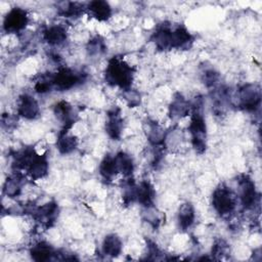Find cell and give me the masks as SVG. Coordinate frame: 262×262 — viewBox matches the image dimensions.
<instances>
[{"label":"cell","instance_id":"cell-1","mask_svg":"<svg viewBox=\"0 0 262 262\" xmlns=\"http://www.w3.org/2000/svg\"><path fill=\"white\" fill-rule=\"evenodd\" d=\"M190 106L188 132L191 145L196 154L203 155L207 149V124L203 114V98L201 96L194 97L193 101L190 102Z\"/></svg>","mask_w":262,"mask_h":262},{"label":"cell","instance_id":"cell-2","mask_svg":"<svg viewBox=\"0 0 262 262\" xmlns=\"http://www.w3.org/2000/svg\"><path fill=\"white\" fill-rule=\"evenodd\" d=\"M134 75L135 69L121 56H113L108 59L104 71L105 82L108 85L119 87L122 90L131 88Z\"/></svg>","mask_w":262,"mask_h":262},{"label":"cell","instance_id":"cell-3","mask_svg":"<svg viewBox=\"0 0 262 262\" xmlns=\"http://www.w3.org/2000/svg\"><path fill=\"white\" fill-rule=\"evenodd\" d=\"M211 205L219 216H229L236 208L237 195L225 183H219L212 192Z\"/></svg>","mask_w":262,"mask_h":262},{"label":"cell","instance_id":"cell-4","mask_svg":"<svg viewBox=\"0 0 262 262\" xmlns=\"http://www.w3.org/2000/svg\"><path fill=\"white\" fill-rule=\"evenodd\" d=\"M237 106L247 112H256L261 103V89L257 84L247 83L236 93Z\"/></svg>","mask_w":262,"mask_h":262},{"label":"cell","instance_id":"cell-5","mask_svg":"<svg viewBox=\"0 0 262 262\" xmlns=\"http://www.w3.org/2000/svg\"><path fill=\"white\" fill-rule=\"evenodd\" d=\"M237 198L244 209L255 208L259 202V193L254 180L247 174H242L237 178Z\"/></svg>","mask_w":262,"mask_h":262},{"label":"cell","instance_id":"cell-6","mask_svg":"<svg viewBox=\"0 0 262 262\" xmlns=\"http://www.w3.org/2000/svg\"><path fill=\"white\" fill-rule=\"evenodd\" d=\"M54 89L58 91L70 90L84 81V74L68 67H60L52 74Z\"/></svg>","mask_w":262,"mask_h":262},{"label":"cell","instance_id":"cell-7","mask_svg":"<svg viewBox=\"0 0 262 262\" xmlns=\"http://www.w3.org/2000/svg\"><path fill=\"white\" fill-rule=\"evenodd\" d=\"M28 11L21 7H12L3 18V30L6 33H18L29 24Z\"/></svg>","mask_w":262,"mask_h":262},{"label":"cell","instance_id":"cell-8","mask_svg":"<svg viewBox=\"0 0 262 262\" xmlns=\"http://www.w3.org/2000/svg\"><path fill=\"white\" fill-rule=\"evenodd\" d=\"M59 215V208L57 203L51 201L42 206L35 207L32 216L44 228H50L54 225Z\"/></svg>","mask_w":262,"mask_h":262},{"label":"cell","instance_id":"cell-9","mask_svg":"<svg viewBox=\"0 0 262 262\" xmlns=\"http://www.w3.org/2000/svg\"><path fill=\"white\" fill-rule=\"evenodd\" d=\"M16 115L26 120H35L40 115L39 102L31 94H21L17 100Z\"/></svg>","mask_w":262,"mask_h":262},{"label":"cell","instance_id":"cell-10","mask_svg":"<svg viewBox=\"0 0 262 262\" xmlns=\"http://www.w3.org/2000/svg\"><path fill=\"white\" fill-rule=\"evenodd\" d=\"M53 114L61 123L63 130H69L77 121V113L73 105L67 100H59L53 106Z\"/></svg>","mask_w":262,"mask_h":262},{"label":"cell","instance_id":"cell-11","mask_svg":"<svg viewBox=\"0 0 262 262\" xmlns=\"http://www.w3.org/2000/svg\"><path fill=\"white\" fill-rule=\"evenodd\" d=\"M124 129V121L121 116L119 107L115 106L111 108L106 114L105 132L107 136L113 140H120Z\"/></svg>","mask_w":262,"mask_h":262},{"label":"cell","instance_id":"cell-12","mask_svg":"<svg viewBox=\"0 0 262 262\" xmlns=\"http://www.w3.org/2000/svg\"><path fill=\"white\" fill-rule=\"evenodd\" d=\"M48 169H49V163H48L47 155L46 154L39 155L35 152L25 171L27 172V175L32 180L36 181L44 178L48 173Z\"/></svg>","mask_w":262,"mask_h":262},{"label":"cell","instance_id":"cell-13","mask_svg":"<svg viewBox=\"0 0 262 262\" xmlns=\"http://www.w3.org/2000/svg\"><path fill=\"white\" fill-rule=\"evenodd\" d=\"M193 43V37L183 25L172 27L171 32V49L187 50Z\"/></svg>","mask_w":262,"mask_h":262},{"label":"cell","instance_id":"cell-14","mask_svg":"<svg viewBox=\"0 0 262 262\" xmlns=\"http://www.w3.org/2000/svg\"><path fill=\"white\" fill-rule=\"evenodd\" d=\"M143 130L151 146H164L167 139V133L158 122L149 119L146 120L143 123Z\"/></svg>","mask_w":262,"mask_h":262},{"label":"cell","instance_id":"cell-15","mask_svg":"<svg viewBox=\"0 0 262 262\" xmlns=\"http://www.w3.org/2000/svg\"><path fill=\"white\" fill-rule=\"evenodd\" d=\"M172 25L167 21L160 24L152 33L150 40L159 50H171V32Z\"/></svg>","mask_w":262,"mask_h":262},{"label":"cell","instance_id":"cell-16","mask_svg":"<svg viewBox=\"0 0 262 262\" xmlns=\"http://www.w3.org/2000/svg\"><path fill=\"white\" fill-rule=\"evenodd\" d=\"M190 102L181 94L175 93L168 108L169 117L172 120H180L190 114Z\"/></svg>","mask_w":262,"mask_h":262},{"label":"cell","instance_id":"cell-17","mask_svg":"<svg viewBox=\"0 0 262 262\" xmlns=\"http://www.w3.org/2000/svg\"><path fill=\"white\" fill-rule=\"evenodd\" d=\"M85 9L91 17L98 21H106L113 14L112 6L108 2L103 0H93L88 2L85 6Z\"/></svg>","mask_w":262,"mask_h":262},{"label":"cell","instance_id":"cell-18","mask_svg":"<svg viewBox=\"0 0 262 262\" xmlns=\"http://www.w3.org/2000/svg\"><path fill=\"white\" fill-rule=\"evenodd\" d=\"M42 38L50 46H59L67 41L68 33L61 25H50L43 30Z\"/></svg>","mask_w":262,"mask_h":262},{"label":"cell","instance_id":"cell-19","mask_svg":"<svg viewBox=\"0 0 262 262\" xmlns=\"http://www.w3.org/2000/svg\"><path fill=\"white\" fill-rule=\"evenodd\" d=\"M156 190L154 185L148 180H141L136 187V202L142 208L155 205Z\"/></svg>","mask_w":262,"mask_h":262},{"label":"cell","instance_id":"cell-20","mask_svg":"<svg viewBox=\"0 0 262 262\" xmlns=\"http://www.w3.org/2000/svg\"><path fill=\"white\" fill-rule=\"evenodd\" d=\"M195 220V210L191 203L185 202L181 204L177 211V223L178 227L185 231L189 229Z\"/></svg>","mask_w":262,"mask_h":262},{"label":"cell","instance_id":"cell-21","mask_svg":"<svg viewBox=\"0 0 262 262\" xmlns=\"http://www.w3.org/2000/svg\"><path fill=\"white\" fill-rule=\"evenodd\" d=\"M56 252L50 244L44 241L37 242L30 249V256L35 261H48L55 256Z\"/></svg>","mask_w":262,"mask_h":262},{"label":"cell","instance_id":"cell-22","mask_svg":"<svg viewBox=\"0 0 262 262\" xmlns=\"http://www.w3.org/2000/svg\"><path fill=\"white\" fill-rule=\"evenodd\" d=\"M78 138L69 133V130H61L56 139V148L61 155L72 154L78 146Z\"/></svg>","mask_w":262,"mask_h":262},{"label":"cell","instance_id":"cell-23","mask_svg":"<svg viewBox=\"0 0 262 262\" xmlns=\"http://www.w3.org/2000/svg\"><path fill=\"white\" fill-rule=\"evenodd\" d=\"M24 185V177L19 172H15L13 175H10L6 178L3 183V193L9 198L13 199L18 196L21 193Z\"/></svg>","mask_w":262,"mask_h":262},{"label":"cell","instance_id":"cell-24","mask_svg":"<svg viewBox=\"0 0 262 262\" xmlns=\"http://www.w3.org/2000/svg\"><path fill=\"white\" fill-rule=\"evenodd\" d=\"M123 250L122 239L116 233H108L103 237L101 251L105 256L118 257Z\"/></svg>","mask_w":262,"mask_h":262},{"label":"cell","instance_id":"cell-25","mask_svg":"<svg viewBox=\"0 0 262 262\" xmlns=\"http://www.w3.org/2000/svg\"><path fill=\"white\" fill-rule=\"evenodd\" d=\"M56 10L57 13L63 17L74 18L79 17L81 14H83L84 11H86L85 6L79 2H73V1H61L56 3Z\"/></svg>","mask_w":262,"mask_h":262},{"label":"cell","instance_id":"cell-26","mask_svg":"<svg viewBox=\"0 0 262 262\" xmlns=\"http://www.w3.org/2000/svg\"><path fill=\"white\" fill-rule=\"evenodd\" d=\"M98 169L102 179L107 182L112 181L116 177V175L119 174V170L114 155H105L101 160Z\"/></svg>","mask_w":262,"mask_h":262},{"label":"cell","instance_id":"cell-27","mask_svg":"<svg viewBox=\"0 0 262 262\" xmlns=\"http://www.w3.org/2000/svg\"><path fill=\"white\" fill-rule=\"evenodd\" d=\"M115 159L119 173H121L126 178L131 177L135 168L132 157L125 151H119L115 155Z\"/></svg>","mask_w":262,"mask_h":262},{"label":"cell","instance_id":"cell-28","mask_svg":"<svg viewBox=\"0 0 262 262\" xmlns=\"http://www.w3.org/2000/svg\"><path fill=\"white\" fill-rule=\"evenodd\" d=\"M142 218L145 222H147L151 227L154 228H158L162 223H163V213L161 211H159L155 205L150 206V207H146L143 208L142 211Z\"/></svg>","mask_w":262,"mask_h":262},{"label":"cell","instance_id":"cell-29","mask_svg":"<svg viewBox=\"0 0 262 262\" xmlns=\"http://www.w3.org/2000/svg\"><path fill=\"white\" fill-rule=\"evenodd\" d=\"M136 187L137 184L131 177L127 178L122 187V202L125 206H130L136 202Z\"/></svg>","mask_w":262,"mask_h":262},{"label":"cell","instance_id":"cell-30","mask_svg":"<svg viewBox=\"0 0 262 262\" xmlns=\"http://www.w3.org/2000/svg\"><path fill=\"white\" fill-rule=\"evenodd\" d=\"M54 89L52 74H41L34 83V90L39 94H45Z\"/></svg>","mask_w":262,"mask_h":262},{"label":"cell","instance_id":"cell-31","mask_svg":"<svg viewBox=\"0 0 262 262\" xmlns=\"http://www.w3.org/2000/svg\"><path fill=\"white\" fill-rule=\"evenodd\" d=\"M201 78L207 88H215L219 81V73L212 67H205L201 71Z\"/></svg>","mask_w":262,"mask_h":262},{"label":"cell","instance_id":"cell-32","mask_svg":"<svg viewBox=\"0 0 262 262\" xmlns=\"http://www.w3.org/2000/svg\"><path fill=\"white\" fill-rule=\"evenodd\" d=\"M86 50L90 56H99L105 51V44L101 37L95 36L89 40Z\"/></svg>","mask_w":262,"mask_h":262},{"label":"cell","instance_id":"cell-33","mask_svg":"<svg viewBox=\"0 0 262 262\" xmlns=\"http://www.w3.org/2000/svg\"><path fill=\"white\" fill-rule=\"evenodd\" d=\"M123 97H124L125 101L127 102V104L130 107L138 106L140 104V101H141L140 93L138 91H136L135 89H132V88L123 90Z\"/></svg>","mask_w":262,"mask_h":262},{"label":"cell","instance_id":"cell-34","mask_svg":"<svg viewBox=\"0 0 262 262\" xmlns=\"http://www.w3.org/2000/svg\"><path fill=\"white\" fill-rule=\"evenodd\" d=\"M228 252H229V246L224 239L219 238L214 242V244L212 246V255L213 256L222 257V256L228 254Z\"/></svg>","mask_w":262,"mask_h":262},{"label":"cell","instance_id":"cell-35","mask_svg":"<svg viewBox=\"0 0 262 262\" xmlns=\"http://www.w3.org/2000/svg\"><path fill=\"white\" fill-rule=\"evenodd\" d=\"M16 122H17V117H15L11 114L4 113L1 117V125H2L3 129L10 130V129L14 128L16 125Z\"/></svg>","mask_w":262,"mask_h":262}]
</instances>
